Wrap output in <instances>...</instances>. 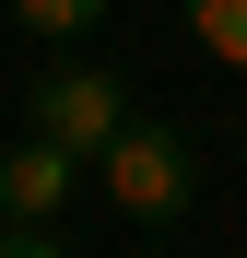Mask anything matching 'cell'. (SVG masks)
I'll list each match as a JSON object with an SVG mask.
<instances>
[{"label":"cell","instance_id":"3957f363","mask_svg":"<svg viewBox=\"0 0 247 258\" xmlns=\"http://www.w3.org/2000/svg\"><path fill=\"white\" fill-rule=\"evenodd\" d=\"M71 188H82V153L35 141V129L0 153V223H59V211H71Z\"/></svg>","mask_w":247,"mask_h":258},{"label":"cell","instance_id":"5b68a950","mask_svg":"<svg viewBox=\"0 0 247 258\" xmlns=\"http://www.w3.org/2000/svg\"><path fill=\"white\" fill-rule=\"evenodd\" d=\"M188 24H200V47L224 71H247V0H188Z\"/></svg>","mask_w":247,"mask_h":258},{"label":"cell","instance_id":"277c9868","mask_svg":"<svg viewBox=\"0 0 247 258\" xmlns=\"http://www.w3.org/2000/svg\"><path fill=\"white\" fill-rule=\"evenodd\" d=\"M12 12H24V35L71 47V35H94V24H106V0H12Z\"/></svg>","mask_w":247,"mask_h":258},{"label":"cell","instance_id":"6da1fadb","mask_svg":"<svg viewBox=\"0 0 247 258\" xmlns=\"http://www.w3.org/2000/svg\"><path fill=\"white\" fill-rule=\"evenodd\" d=\"M94 176H106V211H130V223H177L188 188H200V153H188V129L130 117V129L94 153Z\"/></svg>","mask_w":247,"mask_h":258},{"label":"cell","instance_id":"7a4b0ae2","mask_svg":"<svg viewBox=\"0 0 247 258\" xmlns=\"http://www.w3.org/2000/svg\"><path fill=\"white\" fill-rule=\"evenodd\" d=\"M24 129L94 164L118 129H130V82H118V71H94V59H59V71H35V82H24Z\"/></svg>","mask_w":247,"mask_h":258},{"label":"cell","instance_id":"8992f818","mask_svg":"<svg viewBox=\"0 0 247 258\" xmlns=\"http://www.w3.org/2000/svg\"><path fill=\"white\" fill-rule=\"evenodd\" d=\"M0 258H71V246H59L47 223H0Z\"/></svg>","mask_w":247,"mask_h":258}]
</instances>
